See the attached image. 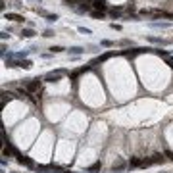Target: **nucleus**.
<instances>
[{
	"mask_svg": "<svg viewBox=\"0 0 173 173\" xmlns=\"http://www.w3.org/2000/svg\"><path fill=\"white\" fill-rule=\"evenodd\" d=\"M64 75H65V69H56V71H50V73L44 77V81L46 83H56V81H60Z\"/></svg>",
	"mask_w": 173,
	"mask_h": 173,
	"instance_id": "obj_1",
	"label": "nucleus"
},
{
	"mask_svg": "<svg viewBox=\"0 0 173 173\" xmlns=\"http://www.w3.org/2000/svg\"><path fill=\"white\" fill-rule=\"evenodd\" d=\"M23 85H25L27 92H35V90H38V87H40V81H38V79H23Z\"/></svg>",
	"mask_w": 173,
	"mask_h": 173,
	"instance_id": "obj_2",
	"label": "nucleus"
},
{
	"mask_svg": "<svg viewBox=\"0 0 173 173\" xmlns=\"http://www.w3.org/2000/svg\"><path fill=\"white\" fill-rule=\"evenodd\" d=\"M125 167H129V164H127L125 160H121V158H119V160H117L114 166H112V173H119V171H123Z\"/></svg>",
	"mask_w": 173,
	"mask_h": 173,
	"instance_id": "obj_3",
	"label": "nucleus"
},
{
	"mask_svg": "<svg viewBox=\"0 0 173 173\" xmlns=\"http://www.w3.org/2000/svg\"><path fill=\"white\" fill-rule=\"evenodd\" d=\"M92 8L96 12H106L108 4H106V0H92Z\"/></svg>",
	"mask_w": 173,
	"mask_h": 173,
	"instance_id": "obj_4",
	"label": "nucleus"
},
{
	"mask_svg": "<svg viewBox=\"0 0 173 173\" xmlns=\"http://www.w3.org/2000/svg\"><path fill=\"white\" fill-rule=\"evenodd\" d=\"M4 18H6V19H12V21H15V23H23V21H25V18H23V15H19V13H12V12L4 13Z\"/></svg>",
	"mask_w": 173,
	"mask_h": 173,
	"instance_id": "obj_5",
	"label": "nucleus"
},
{
	"mask_svg": "<svg viewBox=\"0 0 173 173\" xmlns=\"http://www.w3.org/2000/svg\"><path fill=\"white\" fill-rule=\"evenodd\" d=\"M18 162H19V164H23V166H27V167H35V164H33L31 158H27V156H21V154H18Z\"/></svg>",
	"mask_w": 173,
	"mask_h": 173,
	"instance_id": "obj_6",
	"label": "nucleus"
},
{
	"mask_svg": "<svg viewBox=\"0 0 173 173\" xmlns=\"http://www.w3.org/2000/svg\"><path fill=\"white\" fill-rule=\"evenodd\" d=\"M148 40H150V42H156V44H162V46H167V44H169V40L160 38V37H148Z\"/></svg>",
	"mask_w": 173,
	"mask_h": 173,
	"instance_id": "obj_7",
	"label": "nucleus"
},
{
	"mask_svg": "<svg viewBox=\"0 0 173 173\" xmlns=\"http://www.w3.org/2000/svg\"><path fill=\"white\" fill-rule=\"evenodd\" d=\"M18 67H23V69H31L33 62L31 60H18Z\"/></svg>",
	"mask_w": 173,
	"mask_h": 173,
	"instance_id": "obj_8",
	"label": "nucleus"
},
{
	"mask_svg": "<svg viewBox=\"0 0 173 173\" xmlns=\"http://www.w3.org/2000/svg\"><path fill=\"white\" fill-rule=\"evenodd\" d=\"M67 52L73 54V56H79V54H83V52H85V48H83V46H71V48H67Z\"/></svg>",
	"mask_w": 173,
	"mask_h": 173,
	"instance_id": "obj_9",
	"label": "nucleus"
},
{
	"mask_svg": "<svg viewBox=\"0 0 173 173\" xmlns=\"http://www.w3.org/2000/svg\"><path fill=\"white\" fill-rule=\"evenodd\" d=\"M150 27H154V29H167L169 23L167 21H154V23H150Z\"/></svg>",
	"mask_w": 173,
	"mask_h": 173,
	"instance_id": "obj_10",
	"label": "nucleus"
},
{
	"mask_svg": "<svg viewBox=\"0 0 173 173\" xmlns=\"http://www.w3.org/2000/svg\"><path fill=\"white\" fill-rule=\"evenodd\" d=\"M35 37V31H33L31 27H27V29H21V38H31Z\"/></svg>",
	"mask_w": 173,
	"mask_h": 173,
	"instance_id": "obj_11",
	"label": "nucleus"
},
{
	"mask_svg": "<svg viewBox=\"0 0 173 173\" xmlns=\"http://www.w3.org/2000/svg\"><path fill=\"white\" fill-rule=\"evenodd\" d=\"M112 56H115V52H106V54H102L100 58H96L94 60V64H100V62H106L108 58H112Z\"/></svg>",
	"mask_w": 173,
	"mask_h": 173,
	"instance_id": "obj_12",
	"label": "nucleus"
},
{
	"mask_svg": "<svg viewBox=\"0 0 173 173\" xmlns=\"http://www.w3.org/2000/svg\"><path fill=\"white\" fill-rule=\"evenodd\" d=\"M90 8H92V4H87V2H83V4H81V6L77 8V12L85 13V12H90Z\"/></svg>",
	"mask_w": 173,
	"mask_h": 173,
	"instance_id": "obj_13",
	"label": "nucleus"
},
{
	"mask_svg": "<svg viewBox=\"0 0 173 173\" xmlns=\"http://www.w3.org/2000/svg\"><path fill=\"white\" fill-rule=\"evenodd\" d=\"M141 158H131L129 160V167H141Z\"/></svg>",
	"mask_w": 173,
	"mask_h": 173,
	"instance_id": "obj_14",
	"label": "nucleus"
},
{
	"mask_svg": "<svg viewBox=\"0 0 173 173\" xmlns=\"http://www.w3.org/2000/svg\"><path fill=\"white\" fill-rule=\"evenodd\" d=\"M150 160H152V164H160V162H164V154H154Z\"/></svg>",
	"mask_w": 173,
	"mask_h": 173,
	"instance_id": "obj_15",
	"label": "nucleus"
},
{
	"mask_svg": "<svg viewBox=\"0 0 173 173\" xmlns=\"http://www.w3.org/2000/svg\"><path fill=\"white\" fill-rule=\"evenodd\" d=\"M27 54H29V50H23V52H15V60H27Z\"/></svg>",
	"mask_w": 173,
	"mask_h": 173,
	"instance_id": "obj_16",
	"label": "nucleus"
},
{
	"mask_svg": "<svg viewBox=\"0 0 173 173\" xmlns=\"http://www.w3.org/2000/svg\"><path fill=\"white\" fill-rule=\"evenodd\" d=\"M100 167H102V164H100V162H96V164H92V166L89 167V173H96Z\"/></svg>",
	"mask_w": 173,
	"mask_h": 173,
	"instance_id": "obj_17",
	"label": "nucleus"
},
{
	"mask_svg": "<svg viewBox=\"0 0 173 173\" xmlns=\"http://www.w3.org/2000/svg\"><path fill=\"white\" fill-rule=\"evenodd\" d=\"M10 98H13V94L4 90V92H2V106H4V104H6V100H10Z\"/></svg>",
	"mask_w": 173,
	"mask_h": 173,
	"instance_id": "obj_18",
	"label": "nucleus"
},
{
	"mask_svg": "<svg viewBox=\"0 0 173 173\" xmlns=\"http://www.w3.org/2000/svg\"><path fill=\"white\" fill-rule=\"evenodd\" d=\"M110 13H112V15H114V18H117V15H119V13H121V8H119V6L112 8V10H110Z\"/></svg>",
	"mask_w": 173,
	"mask_h": 173,
	"instance_id": "obj_19",
	"label": "nucleus"
},
{
	"mask_svg": "<svg viewBox=\"0 0 173 173\" xmlns=\"http://www.w3.org/2000/svg\"><path fill=\"white\" fill-rule=\"evenodd\" d=\"M90 15H92L94 19H102L104 18V12H96V10H94V12H90Z\"/></svg>",
	"mask_w": 173,
	"mask_h": 173,
	"instance_id": "obj_20",
	"label": "nucleus"
},
{
	"mask_svg": "<svg viewBox=\"0 0 173 173\" xmlns=\"http://www.w3.org/2000/svg\"><path fill=\"white\" fill-rule=\"evenodd\" d=\"M56 19H58V13H46V21L52 23V21H56Z\"/></svg>",
	"mask_w": 173,
	"mask_h": 173,
	"instance_id": "obj_21",
	"label": "nucleus"
},
{
	"mask_svg": "<svg viewBox=\"0 0 173 173\" xmlns=\"http://www.w3.org/2000/svg\"><path fill=\"white\" fill-rule=\"evenodd\" d=\"M62 50H65V48H62V46H50L52 54H58V52H62Z\"/></svg>",
	"mask_w": 173,
	"mask_h": 173,
	"instance_id": "obj_22",
	"label": "nucleus"
},
{
	"mask_svg": "<svg viewBox=\"0 0 173 173\" xmlns=\"http://www.w3.org/2000/svg\"><path fill=\"white\" fill-rule=\"evenodd\" d=\"M156 54H158V56H164V58H169V52L162 50V48H160V50H156Z\"/></svg>",
	"mask_w": 173,
	"mask_h": 173,
	"instance_id": "obj_23",
	"label": "nucleus"
},
{
	"mask_svg": "<svg viewBox=\"0 0 173 173\" xmlns=\"http://www.w3.org/2000/svg\"><path fill=\"white\" fill-rule=\"evenodd\" d=\"M100 44H102V46H106V48H110V46H114V42H112V40H106V38H104V40H100Z\"/></svg>",
	"mask_w": 173,
	"mask_h": 173,
	"instance_id": "obj_24",
	"label": "nucleus"
},
{
	"mask_svg": "<svg viewBox=\"0 0 173 173\" xmlns=\"http://www.w3.org/2000/svg\"><path fill=\"white\" fill-rule=\"evenodd\" d=\"M42 37H46V38L54 37V31H52V29H46V31H44V35H42Z\"/></svg>",
	"mask_w": 173,
	"mask_h": 173,
	"instance_id": "obj_25",
	"label": "nucleus"
},
{
	"mask_svg": "<svg viewBox=\"0 0 173 173\" xmlns=\"http://www.w3.org/2000/svg\"><path fill=\"white\" fill-rule=\"evenodd\" d=\"M148 166H152V160H142L141 162V167H148Z\"/></svg>",
	"mask_w": 173,
	"mask_h": 173,
	"instance_id": "obj_26",
	"label": "nucleus"
},
{
	"mask_svg": "<svg viewBox=\"0 0 173 173\" xmlns=\"http://www.w3.org/2000/svg\"><path fill=\"white\" fill-rule=\"evenodd\" d=\"M79 33H83V35H90V29H87V27H79Z\"/></svg>",
	"mask_w": 173,
	"mask_h": 173,
	"instance_id": "obj_27",
	"label": "nucleus"
},
{
	"mask_svg": "<svg viewBox=\"0 0 173 173\" xmlns=\"http://www.w3.org/2000/svg\"><path fill=\"white\" fill-rule=\"evenodd\" d=\"M166 156H167V158H169V160L173 162V152H171V150H166Z\"/></svg>",
	"mask_w": 173,
	"mask_h": 173,
	"instance_id": "obj_28",
	"label": "nucleus"
},
{
	"mask_svg": "<svg viewBox=\"0 0 173 173\" xmlns=\"http://www.w3.org/2000/svg\"><path fill=\"white\" fill-rule=\"evenodd\" d=\"M110 27H112V29H115V31H119V29H121V25H117V23H112Z\"/></svg>",
	"mask_w": 173,
	"mask_h": 173,
	"instance_id": "obj_29",
	"label": "nucleus"
},
{
	"mask_svg": "<svg viewBox=\"0 0 173 173\" xmlns=\"http://www.w3.org/2000/svg\"><path fill=\"white\" fill-rule=\"evenodd\" d=\"M0 37H2V38H4V40H6V38H10V35H8L6 31H2V33H0Z\"/></svg>",
	"mask_w": 173,
	"mask_h": 173,
	"instance_id": "obj_30",
	"label": "nucleus"
},
{
	"mask_svg": "<svg viewBox=\"0 0 173 173\" xmlns=\"http://www.w3.org/2000/svg\"><path fill=\"white\" fill-rule=\"evenodd\" d=\"M167 65H171V67H173V56L167 58Z\"/></svg>",
	"mask_w": 173,
	"mask_h": 173,
	"instance_id": "obj_31",
	"label": "nucleus"
},
{
	"mask_svg": "<svg viewBox=\"0 0 173 173\" xmlns=\"http://www.w3.org/2000/svg\"><path fill=\"white\" fill-rule=\"evenodd\" d=\"M73 2H79V4H83V2H87V0H73Z\"/></svg>",
	"mask_w": 173,
	"mask_h": 173,
	"instance_id": "obj_32",
	"label": "nucleus"
},
{
	"mask_svg": "<svg viewBox=\"0 0 173 173\" xmlns=\"http://www.w3.org/2000/svg\"><path fill=\"white\" fill-rule=\"evenodd\" d=\"M67 173H75V171H67Z\"/></svg>",
	"mask_w": 173,
	"mask_h": 173,
	"instance_id": "obj_33",
	"label": "nucleus"
}]
</instances>
